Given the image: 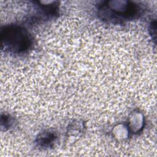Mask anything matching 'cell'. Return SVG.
<instances>
[{
    "label": "cell",
    "mask_w": 157,
    "mask_h": 157,
    "mask_svg": "<svg viewBox=\"0 0 157 157\" xmlns=\"http://www.w3.org/2000/svg\"><path fill=\"white\" fill-rule=\"evenodd\" d=\"M2 40L8 49L15 52L26 50L31 44L28 34L18 26L6 28L2 34Z\"/></svg>",
    "instance_id": "1"
}]
</instances>
